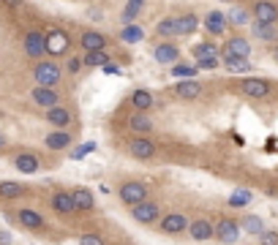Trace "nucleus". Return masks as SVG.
Returning a JSON list of instances; mask_svg holds the SVG:
<instances>
[{"label":"nucleus","instance_id":"39","mask_svg":"<svg viewBox=\"0 0 278 245\" xmlns=\"http://www.w3.org/2000/svg\"><path fill=\"white\" fill-rule=\"evenodd\" d=\"M95 150V142H85V145H79V147H74V153H71V158L74 161H82L88 153H93Z\"/></svg>","mask_w":278,"mask_h":245},{"label":"nucleus","instance_id":"18","mask_svg":"<svg viewBox=\"0 0 278 245\" xmlns=\"http://www.w3.org/2000/svg\"><path fill=\"white\" fill-rule=\"evenodd\" d=\"M14 166L19 169V175H36V172L41 169V161L36 158V153L22 150V153L14 155Z\"/></svg>","mask_w":278,"mask_h":245},{"label":"nucleus","instance_id":"2","mask_svg":"<svg viewBox=\"0 0 278 245\" xmlns=\"http://www.w3.org/2000/svg\"><path fill=\"white\" fill-rule=\"evenodd\" d=\"M33 79H36V85H44V88H58L60 79H63V68L55 60H38L33 65Z\"/></svg>","mask_w":278,"mask_h":245},{"label":"nucleus","instance_id":"20","mask_svg":"<svg viewBox=\"0 0 278 245\" xmlns=\"http://www.w3.org/2000/svg\"><path fill=\"white\" fill-rule=\"evenodd\" d=\"M44 115H47L49 125H55V128H68V125H71V120H74L71 109H68V106H63V104L52 106V109H44Z\"/></svg>","mask_w":278,"mask_h":245},{"label":"nucleus","instance_id":"6","mask_svg":"<svg viewBox=\"0 0 278 245\" xmlns=\"http://www.w3.org/2000/svg\"><path fill=\"white\" fill-rule=\"evenodd\" d=\"M131 218H134L136 223H145V226H150V223H158V221H161V204L155 202V199H148V202L131 207Z\"/></svg>","mask_w":278,"mask_h":245},{"label":"nucleus","instance_id":"47","mask_svg":"<svg viewBox=\"0 0 278 245\" xmlns=\"http://www.w3.org/2000/svg\"><path fill=\"white\" fill-rule=\"evenodd\" d=\"M8 6H19V3H22V0H6Z\"/></svg>","mask_w":278,"mask_h":245},{"label":"nucleus","instance_id":"12","mask_svg":"<svg viewBox=\"0 0 278 245\" xmlns=\"http://www.w3.org/2000/svg\"><path fill=\"white\" fill-rule=\"evenodd\" d=\"M251 14L262 25H278V6L273 0H256L254 6H251Z\"/></svg>","mask_w":278,"mask_h":245},{"label":"nucleus","instance_id":"1","mask_svg":"<svg viewBox=\"0 0 278 245\" xmlns=\"http://www.w3.org/2000/svg\"><path fill=\"white\" fill-rule=\"evenodd\" d=\"M118 199L125 207H136V204H142L150 199V188H148V183H142V180H128L118 188Z\"/></svg>","mask_w":278,"mask_h":245},{"label":"nucleus","instance_id":"26","mask_svg":"<svg viewBox=\"0 0 278 245\" xmlns=\"http://www.w3.org/2000/svg\"><path fill=\"white\" fill-rule=\"evenodd\" d=\"M155 33H158L161 38H166V41L178 38L180 35V19L178 17H164L158 25H155Z\"/></svg>","mask_w":278,"mask_h":245},{"label":"nucleus","instance_id":"13","mask_svg":"<svg viewBox=\"0 0 278 245\" xmlns=\"http://www.w3.org/2000/svg\"><path fill=\"white\" fill-rule=\"evenodd\" d=\"M30 98H33V104L41 106V109H52V106L60 104V93L55 88H44V85H38V88L30 90Z\"/></svg>","mask_w":278,"mask_h":245},{"label":"nucleus","instance_id":"3","mask_svg":"<svg viewBox=\"0 0 278 245\" xmlns=\"http://www.w3.org/2000/svg\"><path fill=\"white\" fill-rule=\"evenodd\" d=\"M273 90V85L267 79H262V76H243V79H237V93L246 95V98H267Z\"/></svg>","mask_w":278,"mask_h":245},{"label":"nucleus","instance_id":"30","mask_svg":"<svg viewBox=\"0 0 278 245\" xmlns=\"http://www.w3.org/2000/svg\"><path fill=\"white\" fill-rule=\"evenodd\" d=\"M226 202H229V207H246V204L254 202V191L251 188H235Z\"/></svg>","mask_w":278,"mask_h":245},{"label":"nucleus","instance_id":"17","mask_svg":"<svg viewBox=\"0 0 278 245\" xmlns=\"http://www.w3.org/2000/svg\"><path fill=\"white\" fill-rule=\"evenodd\" d=\"M107 35L98 33V30H82V35H79V47L85 49V52H98V49H107Z\"/></svg>","mask_w":278,"mask_h":245},{"label":"nucleus","instance_id":"10","mask_svg":"<svg viewBox=\"0 0 278 245\" xmlns=\"http://www.w3.org/2000/svg\"><path fill=\"white\" fill-rule=\"evenodd\" d=\"M172 93L178 95L180 101H194L205 93V85H202L199 79H178L172 85Z\"/></svg>","mask_w":278,"mask_h":245},{"label":"nucleus","instance_id":"9","mask_svg":"<svg viewBox=\"0 0 278 245\" xmlns=\"http://www.w3.org/2000/svg\"><path fill=\"white\" fill-rule=\"evenodd\" d=\"M49 204H52V210L58 213V215L63 218H71L77 215V204H74V193L71 191H55L52 196H49Z\"/></svg>","mask_w":278,"mask_h":245},{"label":"nucleus","instance_id":"4","mask_svg":"<svg viewBox=\"0 0 278 245\" xmlns=\"http://www.w3.org/2000/svg\"><path fill=\"white\" fill-rule=\"evenodd\" d=\"M240 234H243V226L235 221V218L221 215L218 221H216V240H218V243H224V245H235L237 240H240Z\"/></svg>","mask_w":278,"mask_h":245},{"label":"nucleus","instance_id":"22","mask_svg":"<svg viewBox=\"0 0 278 245\" xmlns=\"http://www.w3.org/2000/svg\"><path fill=\"white\" fill-rule=\"evenodd\" d=\"M128 128L134 131L136 136H148L150 131H153V120H150L148 112H134V115L128 117Z\"/></svg>","mask_w":278,"mask_h":245},{"label":"nucleus","instance_id":"27","mask_svg":"<svg viewBox=\"0 0 278 245\" xmlns=\"http://www.w3.org/2000/svg\"><path fill=\"white\" fill-rule=\"evenodd\" d=\"M74 204H77V210L79 213H90L95 207V196L93 191H88V188H74Z\"/></svg>","mask_w":278,"mask_h":245},{"label":"nucleus","instance_id":"7","mask_svg":"<svg viewBox=\"0 0 278 245\" xmlns=\"http://www.w3.org/2000/svg\"><path fill=\"white\" fill-rule=\"evenodd\" d=\"M125 153H128L131 158H136V161H150V158H155L158 147H155V142L148 139V136H134V139L125 145Z\"/></svg>","mask_w":278,"mask_h":245},{"label":"nucleus","instance_id":"38","mask_svg":"<svg viewBox=\"0 0 278 245\" xmlns=\"http://www.w3.org/2000/svg\"><path fill=\"white\" fill-rule=\"evenodd\" d=\"M254 35L262 41H276L278 33H276V25H262V22H254Z\"/></svg>","mask_w":278,"mask_h":245},{"label":"nucleus","instance_id":"33","mask_svg":"<svg viewBox=\"0 0 278 245\" xmlns=\"http://www.w3.org/2000/svg\"><path fill=\"white\" fill-rule=\"evenodd\" d=\"M85 65L104 68V65H109V52H107V49H98V52H85Z\"/></svg>","mask_w":278,"mask_h":245},{"label":"nucleus","instance_id":"37","mask_svg":"<svg viewBox=\"0 0 278 245\" xmlns=\"http://www.w3.org/2000/svg\"><path fill=\"white\" fill-rule=\"evenodd\" d=\"M142 6H145V0H128V3H125V8H123V22L125 25L134 22L136 14L142 11Z\"/></svg>","mask_w":278,"mask_h":245},{"label":"nucleus","instance_id":"21","mask_svg":"<svg viewBox=\"0 0 278 245\" xmlns=\"http://www.w3.org/2000/svg\"><path fill=\"white\" fill-rule=\"evenodd\" d=\"M221 68H226L229 74H248L254 65H251L248 58H237V55H226L224 52V58H221Z\"/></svg>","mask_w":278,"mask_h":245},{"label":"nucleus","instance_id":"29","mask_svg":"<svg viewBox=\"0 0 278 245\" xmlns=\"http://www.w3.org/2000/svg\"><path fill=\"white\" fill-rule=\"evenodd\" d=\"M169 71H172V76L175 79H196V74H199V65H194V63H175V65H169Z\"/></svg>","mask_w":278,"mask_h":245},{"label":"nucleus","instance_id":"14","mask_svg":"<svg viewBox=\"0 0 278 245\" xmlns=\"http://www.w3.org/2000/svg\"><path fill=\"white\" fill-rule=\"evenodd\" d=\"M153 58L158 60L161 65H175L178 63V58H180V49H178V44L175 41H161V44H155L153 47Z\"/></svg>","mask_w":278,"mask_h":245},{"label":"nucleus","instance_id":"15","mask_svg":"<svg viewBox=\"0 0 278 245\" xmlns=\"http://www.w3.org/2000/svg\"><path fill=\"white\" fill-rule=\"evenodd\" d=\"M188 234L196 243H207V240L216 237V223H210L207 218H194V221L188 223Z\"/></svg>","mask_w":278,"mask_h":245},{"label":"nucleus","instance_id":"25","mask_svg":"<svg viewBox=\"0 0 278 245\" xmlns=\"http://www.w3.org/2000/svg\"><path fill=\"white\" fill-rule=\"evenodd\" d=\"M224 52L226 55H237V58H248L251 44H248V38H243V35H232V38H226Z\"/></svg>","mask_w":278,"mask_h":245},{"label":"nucleus","instance_id":"45","mask_svg":"<svg viewBox=\"0 0 278 245\" xmlns=\"http://www.w3.org/2000/svg\"><path fill=\"white\" fill-rule=\"evenodd\" d=\"M8 145V139H6V134H3V131H0V150H3V147Z\"/></svg>","mask_w":278,"mask_h":245},{"label":"nucleus","instance_id":"23","mask_svg":"<svg viewBox=\"0 0 278 245\" xmlns=\"http://www.w3.org/2000/svg\"><path fill=\"white\" fill-rule=\"evenodd\" d=\"M153 104H155V98H153L150 90L136 88L134 93H131V109H134V112H150V109H153Z\"/></svg>","mask_w":278,"mask_h":245},{"label":"nucleus","instance_id":"34","mask_svg":"<svg viewBox=\"0 0 278 245\" xmlns=\"http://www.w3.org/2000/svg\"><path fill=\"white\" fill-rule=\"evenodd\" d=\"M243 232H248V234H256V237H259L262 232H265V221H262L259 215H246L243 218Z\"/></svg>","mask_w":278,"mask_h":245},{"label":"nucleus","instance_id":"5","mask_svg":"<svg viewBox=\"0 0 278 245\" xmlns=\"http://www.w3.org/2000/svg\"><path fill=\"white\" fill-rule=\"evenodd\" d=\"M68 52H71V35L60 28L47 30V55L60 58V55H68Z\"/></svg>","mask_w":278,"mask_h":245},{"label":"nucleus","instance_id":"36","mask_svg":"<svg viewBox=\"0 0 278 245\" xmlns=\"http://www.w3.org/2000/svg\"><path fill=\"white\" fill-rule=\"evenodd\" d=\"M178 19H180V35H191L199 28V17H196V14H183V17H178Z\"/></svg>","mask_w":278,"mask_h":245},{"label":"nucleus","instance_id":"46","mask_svg":"<svg viewBox=\"0 0 278 245\" xmlns=\"http://www.w3.org/2000/svg\"><path fill=\"white\" fill-rule=\"evenodd\" d=\"M273 60H276V63H278V44H276V47H273Z\"/></svg>","mask_w":278,"mask_h":245},{"label":"nucleus","instance_id":"19","mask_svg":"<svg viewBox=\"0 0 278 245\" xmlns=\"http://www.w3.org/2000/svg\"><path fill=\"white\" fill-rule=\"evenodd\" d=\"M17 221H19V226L22 229H28V232H41L44 229V215L41 213H36V210H30V207H22V210L17 213Z\"/></svg>","mask_w":278,"mask_h":245},{"label":"nucleus","instance_id":"31","mask_svg":"<svg viewBox=\"0 0 278 245\" xmlns=\"http://www.w3.org/2000/svg\"><path fill=\"white\" fill-rule=\"evenodd\" d=\"M221 49L218 44H213V41H199L194 47V60H202V58H218Z\"/></svg>","mask_w":278,"mask_h":245},{"label":"nucleus","instance_id":"40","mask_svg":"<svg viewBox=\"0 0 278 245\" xmlns=\"http://www.w3.org/2000/svg\"><path fill=\"white\" fill-rule=\"evenodd\" d=\"M196 65H199V71H213L221 65V55L218 58H202V60H196Z\"/></svg>","mask_w":278,"mask_h":245},{"label":"nucleus","instance_id":"44","mask_svg":"<svg viewBox=\"0 0 278 245\" xmlns=\"http://www.w3.org/2000/svg\"><path fill=\"white\" fill-rule=\"evenodd\" d=\"M0 245H11V234L8 232H0Z\"/></svg>","mask_w":278,"mask_h":245},{"label":"nucleus","instance_id":"28","mask_svg":"<svg viewBox=\"0 0 278 245\" xmlns=\"http://www.w3.org/2000/svg\"><path fill=\"white\" fill-rule=\"evenodd\" d=\"M22 196H25V185L22 183H14V180H3L0 183V199L14 202V199H22Z\"/></svg>","mask_w":278,"mask_h":245},{"label":"nucleus","instance_id":"11","mask_svg":"<svg viewBox=\"0 0 278 245\" xmlns=\"http://www.w3.org/2000/svg\"><path fill=\"white\" fill-rule=\"evenodd\" d=\"M188 215H183V213H166V215H161L158 229L164 234H183L188 232Z\"/></svg>","mask_w":278,"mask_h":245},{"label":"nucleus","instance_id":"41","mask_svg":"<svg viewBox=\"0 0 278 245\" xmlns=\"http://www.w3.org/2000/svg\"><path fill=\"white\" fill-rule=\"evenodd\" d=\"M82 65H85V58H68V63H65V71H68V74H79V71H82Z\"/></svg>","mask_w":278,"mask_h":245},{"label":"nucleus","instance_id":"8","mask_svg":"<svg viewBox=\"0 0 278 245\" xmlns=\"http://www.w3.org/2000/svg\"><path fill=\"white\" fill-rule=\"evenodd\" d=\"M22 49H25L28 58L41 60V55H47V33H41V30H30V33L25 35V41H22Z\"/></svg>","mask_w":278,"mask_h":245},{"label":"nucleus","instance_id":"35","mask_svg":"<svg viewBox=\"0 0 278 245\" xmlns=\"http://www.w3.org/2000/svg\"><path fill=\"white\" fill-rule=\"evenodd\" d=\"M251 17H254V14H251L248 8H240V6H235L229 14H226L229 25H237V28H240V25H248V22H251Z\"/></svg>","mask_w":278,"mask_h":245},{"label":"nucleus","instance_id":"43","mask_svg":"<svg viewBox=\"0 0 278 245\" xmlns=\"http://www.w3.org/2000/svg\"><path fill=\"white\" fill-rule=\"evenodd\" d=\"M259 245H278V232H262L259 234Z\"/></svg>","mask_w":278,"mask_h":245},{"label":"nucleus","instance_id":"16","mask_svg":"<svg viewBox=\"0 0 278 245\" xmlns=\"http://www.w3.org/2000/svg\"><path fill=\"white\" fill-rule=\"evenodd\" d=\"M71 142H74V136H71V131H65V128L49 131V134L44 136V145H47L49 150H55V153L68 150V147H71Z\"/></svg>","mask_w":278,"mask_h":245},{"label":"nucleus","instance_id":"24","mask_svg":"<svg viewBox=\"0 0 278 245\" xmlns=\"http://www.w3.org/2000/svg\"><path fill=\"white\" fill-rule=\"evenodd\" d=\"M202 25H205V30H207L210 35H221V33L226 30V25H229V19H226L224 11H210Z\"/></svg>","mask_w":278,"mask_h":245},{"label":"nucleus","instance_id":"42","mask_svg":"<svg viewBox=\"0 0 278 245\" xmlns=\"http://www.w3.org/2000/svg\"><path fill=\"white\" fill-rule=\"evenodd\" d=\"M79 245H104V237H101V234L88 232V234H82V237H79Z\"/></svg>","mask_w":278,"mask_h":245},{"label":"nucleus","instance_id":"32","mask_svg":"<svg viewBox=\"0 0 278 245\" xmlns=\"http://www.w3.org/2000/svg\"><path fill=\"white\" fill-rule=\"evenodd\" d=\"M145 38V30L139 28V25H125L123 30H120V41H125V44H139V41Z\"/></svg>","mask_w":278,"mask_h":245}]
</instances>
